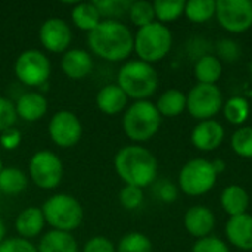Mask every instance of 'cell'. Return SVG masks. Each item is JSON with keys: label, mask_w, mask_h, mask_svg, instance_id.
<instances>
[{"label": "cell", "mask_w": 252, "mask_h": 252, "mask_svg": "<svg viewBox=\"0 0 252 252\" xmlns=\"http://www.w3.org/2000/svg\"><path fill=\"white\" fill-rule=\"evenodd\" d=\"M87 46L96 56L109 62H120L134 50V35L126 24L117 19H102L87 34Z\"/></svg>", "instance_id": "1"}, {"label": "cell", "mask_w": 252, "mask_h": 252, "mask_svg": "<svg viewBox=\"0 0 252 252\" xmlns=\"http://www.w3.org/2000/svg\"><path fill=\"white\" fill-rule=\"evenodd\" d=\"M114 167L126 185L140 189L152 185L158 174L157 158L149 149L140 145H128L121 148L115 154Z\"/></svg>", "instance_id": "2"}, {"label": "cell", "mask_w": 252, "mask_h": 252, "mask_svg": "<svg viewBox=\"0 0 252 252\" xmlns=\"http://www.w3.org/2000/svg\"><path fill=\"white\" fill-rule=\"evenodd\" d=\"M117 84L136 100H148L158 89V74L151 63L140 59L126 62L118 71Z\"/></svg>", "instance_id": "3"}, {"label": "cell", "mask_w": 252, "mask_h": 252, "mask_svg": "<svg viewBox=\"0 0 252 252\" xmlns=\"http://www.w3.org/2000/svg\"><path fill=\"white\" fill-rule=\"evenodd\" d=\"M161 127V114L155 103L149 100H136L131 103L123 118V130L133 142H146L152 139Z\"/></svg>", "instance_id": "4"}, {"label": "cell", "mask_w": 252, "mask_h": 252, "mask_svg": "<svg viewBox=\"0 0 252 252\" xmlns=\"http://www.w3.org/2000/svg\"><path fill=\"white\" fill-rule=\"evenodd\" d=\"M46 223L53 230L68 232L78 229L84 219V211L78 199L68 193L50 196L41 207Z\"/></svg>", "instance_id": "5"}, {"label": "cell", "mask_w": 252, "mask_h": 252, "mask_svg": "<svg viewBox=\"0 0 252 252\" xmlns=\"http://www.w3.org/2000/svg\"><path fill=\"white\" fill-rule=\"evenodd\" d=\"M173 35L167 25L155 21L137 30L134 35V52L146 63H155L164 59L171 50Z\"/></svg>", "instance_id": "6"}, {"label": "cell", "mask_w": 252, "mask_h": 252, "mask_svg": "<svg viewBox=\"0 0 252 252\" xmlns=\"http://www.w3.org/2000/svg\"><path fill=\"white\" fill-rule=\"evenodd\" d=\"M217 171L213 162L205 158H193L188 161L179 173V186L189 196H201L208 193L216 182Z\"/></svg>", "instance_id": "7"}, {"label": "cell", "mask_w": 252, "mask_h": 252, "mask_svg": "<svg viewBox=\"0 0 252 252\" xmlns=\"http://www.w3.org/2000/svg\"><path fill=\"white\" fill-rule=\"evenodd\" d=\"M15 75L16 78L30 87H41L47 84L52 66L47 56L35 49L24 50L15 61Z\"/></svg>", "instance_id": "8"}, {"label": "cell", "mask_w": 252, "mask_h": 252, "mask_svg": "<svg viewBox=\"0 0 252 252\" xmlns=\"http://www.w3.org/2000/svg\"><path fill=\"white\" fill-rule=\"evenodd\" d=\"M28 173L37 188L50 190L61 185L63 165L61 158L52 151H38L30 159Z\"/></svg>", "instance_id": "9"}, {"label": "cell", "mask_w": 252, "mask_h": 252, "mask_svg": "<svg viewBox=\"0 0 252 252\" xmlns=\"http://www.w3.org/2000/svg\"><path fill=\"white\" fill-rule=\"evenodd\" d=\"M221 108L223 94L216 84L198 83L186 94V109L199 121L213 120V117L217 115Z\"/></svg>", "instance_id": "10"}, {"label": "cell", "mask_w": 252, "mask_h": 252, "mask_svg": "<svg viewBox=\"0 0 252 252\" xmlns=\"http://www.w3.org/2000/svg\"><path fill=\"white\" fill-rule=\"evenodd\" d=\"M219 24L229 32H244L252 27V1L219 0L216 1Z\"/></svg>", "instance_id": "11"}, {"label": "cell", "mask_w": 252, "mask_h": 252, "mask_svg": "<svg viewBox=\"0 0 252 252\" xmlns=\"http://www.w3.org/2000/svg\"><path fill=\"white\" fill-rule=\"evenodd\" d=\"M49 136L59 148L75 146L83 136V124L71 111H58L49 121Z\"/></svg>", "instance_id": "12"}, {"label": "cell", "mask_w": 252, "mask_h": 252, "mask_svg": "<svg viewBox=\"0 0 252 252\" xmlns=\"http://www.w3.org/2000/svg\"><path fill=\"white\" fill-rule=\"evenodd\" d=\"M38 38L46 50L52 53H65L71 46L72 31L63 19L49 18L41 24Z\"/></svg>", "instance_id": "13"}, {"label": "cell", "mask_w": 252, "mask_h": 252, "mask_svg": "<svg viewBox=\"0 0 252 252\" xmlns=\"http://www.w3.org/2000/svg\"><path fill=\"white\" fill-rule=\"evenodd\" d=\"M190 140L199 151H214L224 140V128L216 120L199 121L192 130Z\"/></svg>", "instance_id": "14"}, {"label": "cell", "mask_w": 252, "mask_h": 252, "mask_svg": "<svg viewBox=\"0 0 252 252\" xmlns=\"http://www.w3.org/2000/svg\"><path fill=\"white\" fill-rule=\"evenodd\" d=\"M62 72L71 80H81L93 71V58L84 49H68L61 59Z\"/></svg>", "instance_id": "15"}, {"label": "cell", "mask_w": 252, "mask_h": 252, "mask_svg": "<svg viewBox=\"0 0 252 252\" xmlns=\"http://www.w3.org/2000/svg\"><path fill=\"white\" fill-rule=\"evenodd\" d=\"M183 224L188 233H190L198 239H202L213 232L216 224V217L210 208L204 205H195L186 211L183 217Z\"/></svg>", "instance_id": "16"}, {"label": "cell", "mask_w": 252, "mask_h": 252, "mask_svg": "<svg viewBox=\"0 0 252 252\" xmlns=\"http://www.w3.org/2000/svg\"><path fill=\"white\" fill-rule=\"evenodd\" d=\"M15 108L19 118L27 123H34L46 115L49 102L41 92H27L18 97Z\"/></svg>", "instance_id": "17"}, {"label": "cell", "mask_w": 252, "mask_h": 252, "mask_svg": "<svg viewBox=\"0 0 252 252\" xmlns=\"http://www.w3.org/2000/svg\"><path fill=\"white\" fill-rule=\"evenodd\" d=\"M226 236L233 247L242 251H251L252 216L245 213L241 216L230 217L226 223Z\"/></svg>", "instance_id": "18"}, {"label": "cell", "mask_w": 252, "mask_h": 252, "mask_svg": "<svg viewBox=\"0 0 252 252\" xmlns=\"http://www.w3.org/2000/svg\"><path fill=\"white\" fill-rule=\"evenodd\" d=\"M44 224H46V220H44L41 208L28 207L18 214L15 220V230L19 235V238L30 241L43 232Z\"/></svg>", "instance_id": "19"}, {"label": "cell", "mask_w": 252, "mask_h": 252, "mask_svg": "<svg viewBox=\"0 0 252 252\" xmlns=\"http://www.w3.org/2000/svg\"><path fill=\"white\" fill-rule=\"evenodd\" d=\"M128 96L123 92L118 84H106L96 94L97 108L106 115H117L126 109Z\"/></svg>", "instance_id": "20"}, {"label": "cell", "mask_w": 252, "mask_h": 252, "mask_svg": "<svg viewBox=\"0 0 252 252\" xmlns=\"http://www.w3.org/2000/svg\"><path fill=\"white\" fill-rule=\"evenodd\" d=\"M37 252H78V244L68 232L50 230L40 239Z\"/></svg>", "instance_id": "21"}, {"label": "cell", "mask_w": 252, "mask_h": 252, "mask_svg": "<svg viewBox=\"0 0 252 252\" xmlns=\"http://www.w3.org/2000/svg\"><path fill=\"white\" fill-rule=\"evenodd\" d=\"M221 207L229 214V217L245 214L250 205V196L247 190L239 185L227 186L221 193Z\"/></svg>", "instance_id": "22"}, {"label": "cell", "mask_w": 252, "mask_h": 252, "mask_svg": "<svg viewBox=\"0 0 252 252\" xmlns=\"http://www.w3.org/2000/svg\"><path fill=\"white\" fill-rule=\"evenodd\" d=\"M71 19L74 25L83 31H93L102 21V16L92 1L75 3L71 10Z\"/></svg>", "instance_id": "23"}, {"label": "cell", "mask_w": 252, "mask_h": 252, "mask_svg": "<svg viewBox=\"0 0 252 252\" xmlns=\"http://www.w3.org/2000/svg\"><path fill=\"white\" fill-rule=\"evenodd\" d=\"M221 74V61L214 55H204L195 63V77L201 84H216Z\"/></svg>", "instance_id": "24"}, {"label": "cell", "mask_w": 252, "mask_h": 252, "mask_svg": "<svg viewBox=\"0 0 252 252\" xmlns=\"http://www.w3.org/2000/svg\"><path fill=\"white\" fill-rule=\"evenodd\" d=\"M161 117H177L186 109V94L179 89L165 90L155 103Z\"/></svg>", "instance_id": "25"}, {"label": "cell", "mask_w": 252, "mask_h": 252, "mask_svg": "<svg viewBox=\"0 0 252 252\" xmlns=\"http://www.w3.org/2000/svg\"><path fill=\"white\" fill-rule=\"evenodd\" d=\"M28 179L25 173L15 167L3 168L0 173V193L4 195H19L27 189Z\"/></svg>", "instance_id": "26"}, {"label": "cell", "mask_w": 252, "mask_h": 252, "mask_svg": "<svg viewBox=\"0 0 252 252\" xmlns=\"http://www.w3.org/2000/svg\"><path fill=\"white\" fill-rule=\"evenodd\" d=\"M185 15L189 21L195 24H202L210 21L216 15L214 0H190L185 4Z\"/></svg>", "instance_id": "27"}, {"label": "cell", "mask_w": 252, "mask_h": 252, "mask_svg": "<svg viewBox=\"0 0 252 252\" xmlns=\"http://www.w3.org/2000/svg\"><path fill=\"white\" fill-rule=\"evenodd\" d=\"M224 117L230 124L241 126L250 117V103L242 96H233L223 105Z\"/></svg>", "instance_id": "28"}, {"label": "cell", "mask_w": 252, "mask_h": 252, "mask_svg": "<svg viewBox=\"0 0 252 252\" xmlns=\"http://www.w3.org/2000/svg\"><path fill=\"white\" fill-rule=\"evenodd\" d=\"M185 4L186 1L183 0H157L154 1L155 18L164 25L165 22H173L185 13Z\"/></svg>", "instance_id": "29"}, {"label": "cell", "mask_w": 252, "mask_h": 252, "mask_svg": "<svg viewBox=\"0 0 252 252\" xmlns=\"http://www.w3.org/2000/svg\"><path fill=\"white\" fill-rule=\"evenodd\" d=\"M117 252H152V242L140 232H130L120 239Z\"/></svg>", "instance_id": "30"}, {"label": "cell", "mask_w": 252, "mask_h": 252, "mask_svg": "<svg viewBox=\"0 0 252 252\" xmlns=\"http://www.w3.org/2000/svg\"><path fill=\"white\" fill-rule=\"evenodd\" d=\"M128 15L131 22L142 28L146 27L152 22H155V10H154V3L146 1V0H139V1H131Z\"/></svg>", "instance_id": "31"}, {"label": "cell", "mask_w": 252, "mask_h": 252, "mask_svg": "<svg viewBox=\"0 0 252 252\" xmlns=\"http://www.w3.org/2000/svg\"><path fill=\"white\" fill-rule=\"evenodd\" d=\"M105 19H115L128 12L131 1L128 0H94L92 1Z\"/></svg>", "instance_id": "32"}, {"label": "cell", "mask_w": 252, "mask_h": 252, "mask_svg": "<svg viewBox=\"0 0 252 252\" xmlns=\"http://www.w3.org/2000/svg\"><path fill=\"white\" fill-rule=\"evenodd\" d=\"M232 149L242 158H252V127H241L233 133Z\"/></svg>", "instance_id": "33"}, {"label": "cell", "mask_w": 252, "mask_h": 252, "mask_svg": "<svg viewBox=\"0 0 252 252\" xmlns=\"http://www.w3.org/2000/svg\"><path fill=\"white\" fill-rule=\"evenodd\" d=\"M120 204L126 208V210H136L142 205L143 202V190L140 188L136 186H130L126 185L118 195Z\"/></svg>", "instance_id": "34"}, {"label": "cell", "mask_w": 252, "mask_h": 252, "mask_svg": "<svg viewBox=\"0 0 252 252\" xmlns=\"http://www.w3.org/2000/svg\"><path fill=\"white\" fill-rule=\"evenodd\" d=\"M16 120H18V115H16L15 103L9 100L7 97L0 96V133L9 128H13Z\"/></svg>", "instance_id": "35"}, {"label": "cell", "mask_w": 252, "mask_h": 252, "mask_svg": "<svg viewBox=\"0 0 252 252\" xmlns=\"http://www.w3.org/2000/svg\"><path fill=\"white\" fill-rule=\"evenodd\" d=\"M192 252H230V250L224 241L216 236H207L195 242Z\"/></svg>", "instance_id": "36"}, {"label": "cell", "mask_w": 252, "mask_h": 252, "mask_svg": "<svg viewBox=\"0 0 252 252\" xmlns=\"http://www.w3.org/2000/svg\"><path fill=\"white\" fill-rule=\"evenodd\" d=\"M0 252H37V248L27 239L9 238L0 244Z\"/></svg>", "instance_id": "37"}, {"label": "cell", "mask_w": 252, "mask_h": 252, "mask_svg": "<svg viewBox=\"0 0 252 252\" xmlns=\"http://www.w3.org/2000/svg\"><path fill=\"white\" fill-rule=\"evenodd\" d=\"M217 52H219V59H224L227 62H233L239 58L241 49L239 44L233 40H221L217 44Z\"/></svg>", "instance_id": "38"}, {"label": "cell", "mask_w": 252, "mask_h": 252, "mask_svg": "<svg viewBox=\"0 0 252 252\" xmlns=\"http://www.w3.org/2000/svg\"><path fill=\"white\" fill-rule=\"evenodd\" d=\"M83 252H117V248L105 236H94L86 242Z\"/></svg>", "instance_id": "39"}, {"label": "cell", "mask_w": 252, "mask_h": 252, "mask_svg": "<svg viewBox=\"0 0 252 252\" xmlns=\"http://www.w3.org/2000/svg\"><path fill=\"white\" fill-rule=\"evenodd\" d=\"M22 140V134L19 130L16 128H9L3 133H0V145L6 149V151H13L21 145Z\"/></svg>", "instance_id": "40"}, {"label": "cell", "mask_w": 252, "mask_h": 252, "mask_svg": "<svg viewBox=\"0 0 252 252\" xmlns=\"http://www.w3.org/2000/svg\"><path fill=\"white\" fill-rule=\"evenodd\" d=\"M157 196L162 201V202H174L177 199V188L170 183V182H161L158 186H157Z\"/></svg>", "instance_id": "41"}, {"label": "cell", "mask_w": 252, "mask_h": 252, "mask_svg": "<svg viewBox=\"0 0 252 252\" xmlns=\"http://www.w3.org/2000/svg\"><path fill=\"white\" fill-rule=\"evenodd\" d=\"M213 162V167H214V170L217 171V174H220L226 167H224V162L221 161V159H216V161H211Z\"/></svg>", "instance_id": "42"}, {"label": "cell", "mask_w": 252, "mask_h": 252, "mask_svg": "<svg viewBox=\"0 0 252 252\" xmlns=\"http://www.w3.org/2000/svg\"><path fill=\"white\" fill-rule=\"evenodd\" d=\"M4 236H6V226H4L3 219L0 217V244L4 241Z\"/></svg>", "instance_id": "43"}, {"label": "cell", "mask_w": 252, "mask_h": 252, "mask_svg": "<svg viewBox=\"0 0 252 252\" xmlns=\"http://www.w3.org/2000/svg\"><path fill=\"white\" fill-rule=\"evenodd\" d=\"M3 168H4V167H3V161H1V158H0V173L3 171Z\"/></svg>", "instance_id": "44"}, {"label": "cell", "mask_w": 252, "mask_h": 252, "mask_svg": "<svg viewBox=\"0 0 252 252\" xmlns=\"http://www.w3.org/2000/svg\"><path fill=\"white\" fill-rule=\"evenodd\" d=\"M0 195H1V193H0Z\"/></svg>", "instance_id": "45"}]
</instances>
